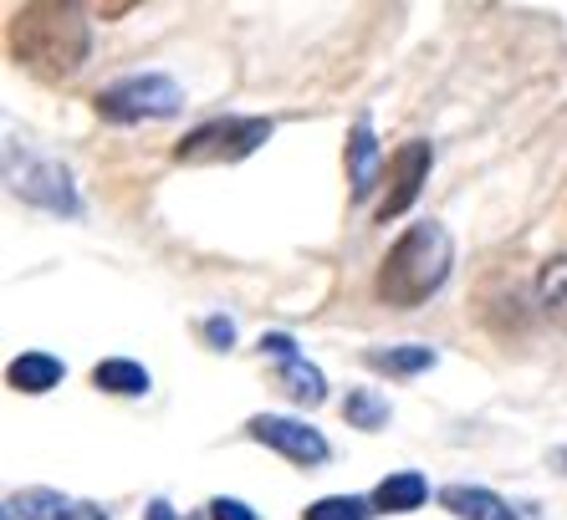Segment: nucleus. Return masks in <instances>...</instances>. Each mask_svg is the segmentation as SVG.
<instances>
[{
  "mask_svg": "<svg viewBox=\"0 0 567 520\" xmlns=\"http://www.w3.org/2000/svg\"><path fill=\"white\" fill-rule=\"evenodd\" d=\"M87 21H82L78 6L66 0H37V6H21L11 21V52L16 62H27L37 77L62 82L72 77L82 62H87Z\"/></svg>",
  "mask_w": 567,
  "mask_h": 520,
  "instance_id": "1",
  "label": "nucleus"
},
{
  "mask_svg": "<svg viewBox=\"0 0 567 520\" xmlns=\"http://www.w3.org/2000/svg\"><path fill=\"white\" fill-rule=\"evenodd\" d=\"M450 266H455V246H450V230L435 220L410 225V230L394 240V250L383 256L379 266V297L399 312H414L424 301L435 297L450 281Z\"/></svg>",
  "mask_w": 567,
  "mask_h": 520,
  "instance_id": "2",
  "label": "nucleus"
},
{
  "mask_svg": "<svg viewBox=\"0 0 567 520\" xmlns=\"http://www.w3.org/2000/svg\"><path fill=\"white\" fill-rule=\"evenodd\" d=\"M185 107V92L179 82L164 77V72H138V77H123L113 87L97 92V113L113 117V123H138V117H174Z\"/></svg>",
  "mask_w": 567,
  "mask_h": 520,
  "instance_id": "3",
  "label": "nucleus"
},
{
  "mask_svg": "<svg viewBox=\"0 0 567 520\" xmlns=\"http://www.w3.org/2000/svg\"><path fill=\"white\" fill-rule=\"evenodd\" d=\"M271 138V117H225V123H205L174 148L179 164H236V158L256 154Z\"/></svg>",
  "mask_w": 567,
  "mask_h": 520,
  "instance_id": "4",
  "label": "nucleus"
},
{
  "mask_svg": "<svg viewBox=\"0 0 567 520\" xmlns=\"http://www.w3.org/2000/svg\"><path fill=\"white\" fill-rule=\"evenodd\" d=\"M430 164H435V148L424 144V138L404 144L394 158H389V195H383V205H379L383 225L399 220V215L420 199V184H424V174H430Z\"/></svg>",
  "mask_w": 567,
  "mask_h": 520,
  "instance_id": "5",
  "label": "nucleus"
},
{
  "mask_svg": "<svg viewBox=\"0 0 567 520\" xmlns=\"http://www.w3.org/2000/svg\"><path fill=\"white\" fill-rule=\"evenodd\" d=\"M251 439L271 444L277 455H287L291 465H322L328 459V439L317 429H307L302 418H277V414H256L251 418Z\"/></svg>",
  "mask_w": 567,
  "mask_h": 520,
  "instance_id": "6",
  "label": "nucleus"
},
{
  "mask_svg": "<svg viewBox=\"0 0 567 520\" xmlns=\"http://www.w3.org/2000/svg\"><path fill=\"white\" fill-rule=\"evenodd\" d=\"M11 510H21L27 520H107V510L87 506V500H72V495H56V490H21L11 500Z\"/></svg>",
  "mask_w": 567,
  "mask_h": 520,
  "instance_id": "7",
  "label": "nucleus"
},
{
  "mask_svg": "<svg viewBox=\"0 0 567 520\" xmlns=\"http://www.w3.org/2000/svg\"><path fill=\"white\" fill-rule=\"evenodd\" d=\"M440 506L455 520H516V510L506 506L502 495L481 490V485H445V490H440Z\"/></svg>",
  "mask_w": 567,
  "mask_h": 520,
  "instance_id": "8",
  "label": "nucleus"
},
{
  "mask_svg": "<svg viewBox=\"0 0 567 520\" xmlns=\"http://www.w3.org/2000/svg\"><path fill=\"white\" fill-rule=\"evenodd\" d=\"M379 169H383V154H379V144H373L369 117H363V123L353 128V138H348V184H353V199H369L373 195Z\"/></svg>",
  "mask_w": 567,
  "mask_h": 520,
  "instance_id": "9",
  "label": "nucleus"
},
{
  "mask_svg": "<svg viewBox=\"0 0 567 520\" xmlns=\"http://www.w3.org/2000/svg\"><path fill=\"white\" fill-rule=\"evenodd\" d=\"M66 367L56 363L52 352H21L11 367H6V377H11L16 393H52L56 383H62Z\"/></svg>",
  "mask_w": 567,
  "mask_h": 520,
  "instance_id": "10",
  "label": "nucleus"
},
{
  "mask_svg": "<svg viewBox=\"0 0 567 520\" xmlns=\"http://www.w3.org/2000/svg\"><path fill=\"white\" fill-rule=\"evenodd\" d=\"M363 363L373 373H394V377H414L424 367H435V347H424V342H404V347H369L363 352Z\"/></svg>",
  "mask_w": 567,
  "mask_h": 520,
  "instance_id": "11",
  "label": "nucleus"
},
{
  "mask_svg": "<svg viewBox=\"0 0 567 520\" xmlns=\"http://www.w3.org/2000/svg\"><path fill=\"white\" fill-rule=\"evenodd\" d=\"M27 199H37V205H47V209H78V199H72V179H66V169H56V164H41L37 174H27V179L16 184Z\"/></svg>",
  "mask_w": 567,
  "mask_h": 520,
  "instance_id": "12",
  "label": "nucleus"
},
{
  "mask_svg": "<svg viewBox=\"0 0 567 520\" xmlns=\"http://www.w3.org/2000/svg\"><path fill=\"white\" fill-rule=\"evenodd\" d=\"M424 495H430V485H424V475H414V469H399V475H389V480L373 490V506L389 510V516H404V510H420Z\"/></svg>",
  "mask_w": 567,
  "mask_h": 520,
  "instance_id": "13",
  "label": "nucleus"
},
{
  "mask_svg": "<svg viewBox=\"0 0 567 520\" xmlns=\"http://www.w3.org/2000/svg\"><path fill=\"white\" fill-rule=\"evenodd\" d=\"M93 388L118 393V398H138V393H148V367L128 363V357H107V363L93 367Z\"/></svg>",
  "mask_w": 567,
  "mask_h": 520,
  "instance_id": "14",
  "label": "nucleus"
},
{
  "mask_svg": "<svg viewBox=\"0 0 567 520\" xmlns=\"http://www.w3.org/2000/svg\"><path fill=\"white\" fill-rule=\"evenodd\" d=\"M537 301H542V312H547V322L567 332V256H553L547 266H542Z\"/></svg>",
  "mask_w": 567,
  "mask_h": 520,
  "instance_id": "15",
  "label": "nucleus"
},
{
  "mask_svg": "<svg viewBox=\"0 0 567 520\" xmlns=\"http://www.w3.org/2000/svg\"><path fill=\"white\" fill-rule=\"evenodd\" d=\"M281 383H287V393L297 398V404H307V408H317L322 398H328V383H322V373H317L312 363H302V357L281 363Z\"/></svg>",
  "mask_w": 567,
  "mask_h": 520,
  "instance_id": "16",
  "label": "nucleus"
},
{
  "mask_svg": "<svg viewBox=\"0 0 567 520\" xmlns=\"http://www.w3.org/2000/svg\"><path fill=\"white\" fill-rule=\"evenodd\" d=\"M343 418L353 429H383V424H389V398L373 388H353L343 404Z\"/></svg>",
  "mask_w": 567,
  "mask_h": 520,
  "instance_id": "17",
  "label": "nucleus"
},
{
  "mask_svg": "<svg viewBox=\"0 0 567 520\" xmlns=\"http://www.w3.org/2000/svg\"><path fill=\"white\" fill-rule=\"evenodd\" d=\"M369 516L373 500H363V495H328V500L302 510V520H369Z\"/></svg>",
  "mask_w": 567,
  "mask_h": 520,
  "instance_id": "18",
  "label": "nucleus"
},
{
  "mask_svg": "<svg viewBox=\"0 0 567 520\" xmlns=\"http://www.w3.org/2000/svg\"><path fill=\"white\" fill-rule=\"evenodd\" d=\"M210 520H261L246 500H230V495H220V500H210Z\"/></svg>",
  "mask_w": 567,
  "mask_h": 520,
  "instance_id": "19",
  "label": "nucleus"
},
{
  "mask_svg": "<svg viewBox=\"0 0 567 520\" xmlns=\"http://www.w3.org/2000/svg\"><path fill=\"white\" fill-rule=\"evenodd\" d=\"M261 352H271V357L291 363V357H297V342H291L287 332H271V337H261Z\"/></svg>",
  "mask_w": 567,
  "mask_h": 520,
  "instance_id": "20",
  "label": "nucleus"
},
{
  "mask_svg": "<svg viewBox=\"0 0 567 520\" xmlns=\"http://www.w3.org/2000/svg\"><path fill=\"white\" fill-rule=\"evenodd\" d=\"M205 337H210L215 347H230V342H236V326L225 322V316H210V322H205Z\"/></svg>",
  "mask_w": 567,
  "mask_h": 520,
  "instance_id": "21",
  "label": "nucleus"
},
{
  "mask_svg": "<svg viewBox=\"0 0 567 520\" xmlns=\"http://www.w3.org/2000/svg\"><path fill=\"white\" fill-rule=\"evenodd\" d=\"M148 520H174L169 500H154V506H148Z\"/></svg>",
  "mask_w": 567,
  "mask_h": 520,
  "instance_id": "22",
  "label": "nucleus"
},
{
  "mask_svg": "<svg viewBox=\"0 0 567 520\" xmlns=\"http://www.w3.org/2000/svg\"><path fill=\"white\" fill-rule=\"evenodd\" d=\"M547 459H553V469H563V475H567V449H553Z\"/></svg>",
  "mask_w": 567,
  "mask_h": 520,
  "instance_id": "23",
  "label": "nucleus"
}]
</instances>
